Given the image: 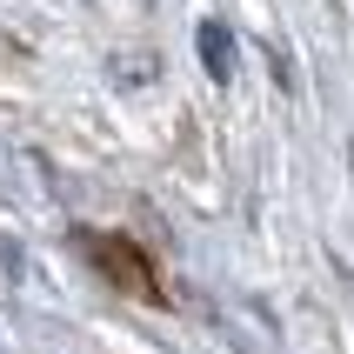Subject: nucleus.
I'll return each mask as SVG.
<instances>
[{"label":"nucleus","instance_id":"f257e3e1","mask_svg":"<svg viewBox=\"0 0 354 354\" xmlns=\"http://www.w3.org/2000/svg\"><path fill=\"white\" fill-rule=\"evenodd\" d=\"M80 248H87V261H100V268H107L127 295H140V301H154V308H160L154 268H147V254H140L134 241H120V234H80Z\"/></svg>","mask_w":354,"mask_h":354}]
</instances>
